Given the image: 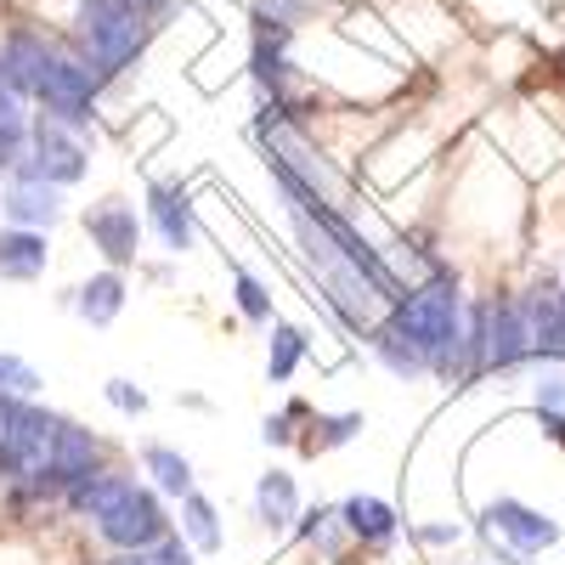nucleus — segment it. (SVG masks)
<instances>
[{
	"mask_svg": "<svg viewBox=\"0 0 565 565\" xmlns=\"http://www.w3.org/2000/svg\"><path fill=\"white\" fill-rule=\"evenodd\" d=\"M255 521L266 532H289L300 521V487L289 469H266L260 487H255Z\"/></svg>",
	"mask_w": 565,
	"mask_h": 565,
	"instance_id": "obj_14",
	"label": "nucleus"
},
{
	"mask_svg": "<svg viewBox=\"0 0 565 565\" xmlns=\"http://www.w3.org/2000/svg\"><path fill=\"white\" fill-rule=\"evenodd\" d=\"M340 521H345V532H351L356 543H367V548H385V543L402 532V514H396L385 498H367V492H356V498L340 503Z\"/></svg>",
	"mask_w": 565,
	"mask_h": 565,
	"instance_id": "obj_13",
	"label": "nucleus"
},
{
	"mask_svg": "<svg viewBox=\"0 0 565 565\" xmlns=\"http://www.w3.org/2000/svg\"><path fill=\"white\" fill-rule=\"evenodd\" d=\"M260 436H266V447H289V441H300V436H295V418H289V413L266 418V430H260Z\"/></svg>",
	"mask_w": 565,
	"mask_h": 565,
	"instance_id": "obj_29",
	"label": "nucleus"
},
{
	"mask_svg": "<svg viewBox=\"0 0 565 565\" xmlns=\"http://www.w3.org/2000/svg\"><path fill=\"white\" fill-rule=\"evenodd\" d=\"M74 311L90 322V328H108L119 311H125V277L108 266V271H97V277H85L79 289H74Z\"/></svg>",
	"mask_w": 565,
	"mask_h": 565,
	"instance_id": "obj_15",
	"label": "nucleus"
},
{
	"mask_svg": "<svg viewBox=\"0 0 565 565\" xmlns=\"http://www.w3.org/2000/svg\"><path fill=\"white\" fill-rule=\"evenodd\" d=\"M311 356V340H306V328H295V322H271V345H266V380L271 385H289L295 380V367Z\"/></svg>",
	"mask_w": 565,
	"mask_h": 565,
	"instance_id": "obj_17",
	"label": "nucleus"
},
{
	"mask_svg": "<svg viewBox=\"0 0 565 565\" xmlns=\"http://www.w3.org/2000/svg\"><path fill=\"white\" fill-rule=\"evenodd\" d=\"M63 413L40 407L34 396H0V487H23L52 463V436Z\"/></svg>",
	"mask_w": 565,
	"mask_h": 565,
	"instance_id": "obj_3",
	"label": "nucleus"
},
{
	"mask_svg": "<svg viewBox=\"0 0 565 565\" xmlns=\"http://www.w3.org/2000/svg\"><path fill=\"white\" fill-rule=\"evenodd\" d=\"M255 29H266V34H289L295 40V29H306L317 12H322V0H255Z\"/></svg>",
	"mask_w": 565,
	"mask_h": 565,
	"instance_id": "obj_22",
	"label": "nucleus"
},
{
	"mask_svg": "<svg viewBox=\"0 0 565 565\" xmlns=\"http://www.w3.org/2000/svg\"><path fill=\"white\" fill-rule=\"evenodd\" d=\"M97 97H103L97 74L79 63L74 45H57L52 68H45V79H40V90H34L40 114H52V119L74 125V130H90V119H97Z\"/></svg>",
	"mask_w": 565,
	"mask_h": 565,
	"instance_id": "obj_4",
	"label": "nucleus"
},
{
	"mask_svg": "<svg viewBox=\"0 0 565 565\" xmlns=\"http://www.w3.org/2000/svg\"><path fill=\"white\" fill-rule=\"evenodd\" d=\"M0 215H7L12 226L23 232H52L63 221V186L40 181L29 159H18L7 170V186H0Z\"/></svg>",
	"mask_w": 565,
	"mask_h": 565,
	"instance_id": "obj_8",
	"label": "nucleus"
},
{
	"mask_svg": "<svg viewBox=\"0 0 565 565\" xmlns=\"http://www.w3.org/2000/svg\"><path fill=\"white\" fill-rule=\"evenodd\" d=\"M367 351L380 356V367L396 373V380H418V373H430V362H424V356L396 334V328H385V322H380V328H367Z\"/></svg>",
	"mask_w": 565,
	"mask_h": 565,
	"instance_id": "obj_20",
	"label": "nucleus"
},
{
	"mask_svg": "<svg viewBox=\"0 0 565 565\" xmlns=\"http://www.w3.org/2000/svg\"><path fill=\"white\" fill-rule=\"evenodd\" d=\"M130 487H136V476H119V469H97V476L74 481V487L63 492V503H68L74 514H85V521H97V514H103V509H114Z\"/></svg>",
	"mask_w": 565,
	"mask_h": 565,
	"instance_id": "obj_16",
	"label": "nucleus"
},
{
	"mask_svg": "<svg viewBox=\"0 0 565 565\" xmlns=\"http://www.w3.org/2000/svg\"><path fill=\"white\" fill-rule=\"evenodd\" d=\"M148 226L164 238L170 255H186L199 244V215H193V199L181 193L175 181H153L148 186Z\"/></svg>",
	"mask_w": 565,
	"mask_h": 565,
	"instance_id": "obj_11",
	"label": "nucleus"
},
{
	"mask_svg": "<svg viewBox=\"0 0 565 565\" xmlns=\"http://www.w3.org/2000/svg\"><path fill=\"white\" fill-rule=\"evenodd\" d=\"M181 537H186V548H199V554H221L226 532H221V514H215V503L204 492L181 498Z\"/></svg>",
	"mask_w": 565,
	"mask_h": 565,
	"instance_id": "obj_19",
	"label": "nucleus"
},
{
	"mask_svg": "<svg viewBox=\"0 0 565 565\" xmlns=\"http://www.w3.org/2000/svg\"><path fill=\"white\" fill-rule=\"evenodd\" d=\"M141 469L153 476V492H164V498H186V492H193V463H186V452H175V447L148 441V447H141Z\"/></svg>",
	"mask_w": 565,
	"mask_h": 565,
	"instance_id": "obj_18",
	"label": "nucleus"
},
{
	"mask_svg": "<svg viewBox=\"0 0 565 565\" xmlns=\"http://www.w3.org/2000/svg\"><path fill=\"white\" fill-rule=\"evenodd\" d=\"M29 164L40 181L52 186H79L90 175V148H85V130L52 119V114H34L29 125Z\"/></svg>",
	"mask_w": 565,
	"mask_h": 565,
	"instance_id": "obj_6",
	"label": "nucleus"
},
{
	"mask_svg": "<svg viewBox=\"0 0 565 565\" xmlns=\"http://www.w3.org/2000/svg\"><path fill=\"white\" fill-rule=\"evenodd\" d=\"M385 328L430 362L436 380L463 385L469 380V356H463V295H458V271L452 266H430V277L413 282V289L385 311Z\"/></svg>",
	"mask_w": 565,
	"mask_h": 565,
	"instance_id": "obj_1",
	"label": "nucleus"
},
{
	"mask_svg": "<svg viewBox=\"0 0 565 565\" xmlns=\"http://www.w3.org/2000/svg\"><path fill=\"white\" fill-rule=\"evenodd\" d=\"M232 300H238V311H244L249 322H260V328L277 322V306H271V295H266V282H260L255 271H244V266H232Z\"/></svg>",
	"mask_w": 565,
	"mask_h": 565,
	"instance_id": "obj_24",
	"label": "nucleus"
},
{
	"mask_svg": "<svg viewBox=\"0 0 565 565\" xmlns=\"http://www.w3.org/2000/svg\"><path fill=\"white\" fill-rule=\"evenodd\" d=\"M0 396H40V373L23 356L0 351Z\"/></svg>",
	"mask_w": 565,
	"mask_h": 565,
	"instance_id": "obj_26",
	"label": "nucleus"
},
{
	"mask_svg": "<svg viewBox=\"0 0 565 565\" xmlns=\"http://www.w3.org/2000/svg\"><path fill=\"white\" fill-rule=\"evenodd\" d=\"M537 413H565V367H554V362H543V373H537Z\"/></svg>",
	"mask_w": 565,
	"mask_h": 565,
	"instance_id": "obj_27",
	"label": "nucleus"
},
{
	"mask_svg": "<svg viewBox=\"0 0 565 565\" xmlns=\"http://www.w3.org/2000/svg\"><path fill=\"white\" fill-rule=\"evenodd\" d=\"M413 537H418V543H458V537H463V526H458V521H441V526H413Z\"/></svg>",
	"mask_w": 565,
	"mask_h": 565,
	"instance_id": "obj_31",
	"label": "nucleus"
},
{
	"mask_svg": "<svg viewBox=\"0 0 565 565\" xmlns=\"http://www.w3.org/2000/svg\"><path fill=\"white\" fill-rule=\"evenodd\" d=\"M52 266V244L45 232H23V226H0V277L7 282H34Z\"/></svg>",
	"mask_w": 565,
	"mask_h": 565,
	"instance_id": "obj_12",
	"label": "nucleus"
},
{
	"mask_svg": "<svg viewBox=\"0 0 565 565\" xmlns=\"http://www.w3.org/2000/svg\"><path fill=\"white\" fill-rule=\"evenodd\" d=\"M559 300H565V282H559Z\"/></svg>",
	"mask_w": 565,
	"mask_h": 565,
	"instance_id": "obj_33",
	"label": "nucleus"
},
{
	"mask_svg": "<svg viewBox=\"0 0 565 565\" xmlns=\"http://www.w3.org/2000/svg\"><path fill=\"white\" fill-rule=\"evenodd\" d=\"M97 537L108 543V548H119V554H141V548H153V543H164L170 537V514H164V498L153 492V487H130L114 509H103L97 521Z\"/></svg>",
	"mask_w": 565,
	"mask_h": 565,
	"instance_id": "obj_5",
	"label": "nucleus"
},
{
	"mask_svg": "<svg viewBox=\"0 0 565 565\" xmlns=\"http://www.w3.org/2000/svg\"><path fill=\"white\" fill-rule=\"evenodd\" d=\"M114 565H193V548H186V537H181V532H170L164 543L141 548V554H119Z\"/></svg>",
	"mask_w": 565,
	"mask_h": 565,
	"instance_id": "obj_25",
	"label": "nucleus"
},
{
	"mask_svg": "<svg viewBox=\"0 0 565 565\" xmlns=\"http://www.w3.org/2000/svg\"><path fill=\"white\" fill-rule=\"evenodd\" d=\"M119 7H125V12H136L141 23H148V29H153V23H159V18H164L170 7H175V0H119Z\"/></svg>",
	"mask_w": 565,
	"mask_h": 565,
	"instance_id": "obj_30",
	"label": "nucleus"
},
{
	"mask_svg": "<svg viewBox=\"0 0 565 565\" xmlns=\"http://www.w3.org/2000/svg\"><path fill=\"white\" fill-rule=\"evenodd\" d=\"M85 238L103 249V260H108L114 271L136 266V255H141V215H136V204H125V199L90 204V210H85Z\"/></svg>",
	"mask_w": 565,
	"mask_h": 565,
	"instance_id": "obj_10",
	"label": "nucleus"
},
{
	"mask_svg": "<svg viewBox=\"0 0 565 565\" xmlns=\"http://www.w3.org/2000/svg\"><path fill=\"white\" fill-rule=\"evenodd\" d=\"M103 396H108V407H119L125 418H141V413H148V391L130 385V380H108Z\"/></svg>",
	"mask_w": 565,
	"mask_h": 565,
	"instance_id": "obj_28",
	"label": "nucleus"
},
{
	"mask_svg": "<svg viewBox=\"0 0 565 565\" xmlns=\"http://www.w3.org/2000/svg\"><path fill=\"white\" fill-rule=\"evenodd\" d=\"M481 532H487L492 548H509V554H521V559L559 543V521H554V514H543V509H532V503H521V498L487 503V509H481Z\"/></svg>",
	"mask_w": 565,
	"mask_h": 565,
	"instance_id": "obj_7",
	"label": "nucleus"
},
{
	"mask_svg": "<svg viewBox=\"0 0 565 565\" xmlns=\"http://www.w3.org/2000/svg\"><path fill=\"white\" fill-rule=\"evenodd\" d=\"M0 97H12V85H7V68H0Z\"/></svg>",
	"mask_w": 565,
	"mask_h": 565,
	"instance_id": "obj_32",
	"label": "nucleus"
},
{
	"mask_svg": "<svg viewBox=\"0 0 565 565\" xmlns=\"http://www.w3.org/2000/svg\"><path fill=\"white\" fill-rule=\"evenodd\" d=\"M29 125H34V114L23 108V97H0V175L18 159H29Z\"/></svg>",
	"mask_w": 565,
	"mask_h": 565,
	"instance_id": "obj_21",
	"label": "nucleus"
},
{
	"mask_svg": "<svg viewBox=\"0 0 565 565\" xmlns=\"http://www.w3.org/2000/svg\"><path fill=\"white\" fill-rule=\"evenodd\" d=\"M148 34L153 29L136 12H125L119 0H74L68 7V45L97 74V85H114L119 74H130L141 52H148Z\"/></svg>",
	"mask_w": 565,
	"mask_h": 565,
	"instance_id": "obj_2",
	"label": "nucleus"
},
{
	"mask_svg": "<svg viewBox=\"0 0 565 565\" xmlns=\"http://www.w3.org/2000/svg\"><path fill=\"white\" fill-rule=\"evenodd\" d=\"M57 57V40L34 29V23H12V29H0V68H7V85H12V97H34L45 68H52Z\"/></svg>",
	"mask_w": 565,
	"mask_h": 565,
	"instance_id": "obj_9",
	"label": "nucleus"
},
{
	"mask_svg": "<svg viewBox=\"0 0 565 565\" xmlns=\"http://www.w3.org/2000/svg\"><path fill=\"white\" fill-rule=\"evenodd\" d=\"M306 430H311V436L300 441L306 452H334V447H345V441H356V436H362V413H328V418H322V413H311Z\"/></svg>",
	"mask_w": 565,
	"mask_h": 565,
	"instance_id": "obj_23",
	"label": "nucleus"
}]
</instances>
